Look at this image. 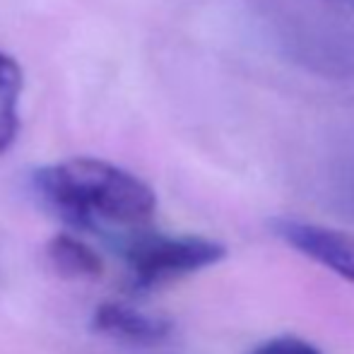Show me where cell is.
Segmentation results:
<instances>
[{"mask_svg":"<svg viewBox=\"0 0 354 354\" xmlns=\"http://www.w3.org/2000/svg\"><path fill=\"white\" fill-rule=\"evenodd\" d=\"M32 188L58 219L118 243L147 229L157 212V196L149 183L97 157L46 164L34 171Z\"/></svg>","mask_w":354,"mask_h":354,"instance_id":"6da1fadb","label":"cell"},{"mask_svg":"<svg viewBox=\"0 0 354 354\" xmlns=\"http://www.w3.org/2000/svg\"><path fill=\"white\" fill-rule=\"evenodd\" d=\"M121 253L126 258L131 287L136 292H152L217 266L227 258V246L222 241L193 234L171 236L142 229L121 243Z\"/></svg>","mask_w":354,"mask_h":354,"instance_id":"7a4b0ae2","label":"cell"},{"mask_svg":"<svg viewBox=\"0 0 354 354\" xmlns=\"http://www.w3.org/2000/svg\"><path fill=\"white\" fill-rule=\"evenodd\" d=\"M270 229L287 246L311 258L313 263L328 268L337 277H345L354 284V236L347 232L306 219L277 217L270 219Z\"/></svg>","mask_w":354,"mask_h":354,"instance_id":"3957f363","label":"cell"},{"mask_svg":"<svg viewBox=\"0 0 354 354\" xmlns=\"http://www.w3.org/2000/svg\"><path fill=\"white\" fill-rule=\"evenodd\" d=\"M92 330L123 345L154 347L171 337L174 323L123 301H106L92 313Z\"/></svg>","mask_w":354,"mask_h":354,"instance_id":"277c9868","label":"cell"},{"mask_svg":"<svg viewBox=\"0 0 354 354\" xmlns=\"http://www.w3.org/2000/svg\"><path fill=\"white\" fill-rule=\"evenodd\" d=\"M46 261L66 280H94L104 272L99 253L68 232L56 234L46 243Z\"/></svg>","mask_w":354,"mask_h":354,"instance_id":"5b68a950","label":"cell"},{"mask_svg":"<svg viewBox=\"0 0 354 354\" xmlns=\"http://www.w3.org/2000/svg\"><path fill=\"white\" fill-rule=\"evenodd\" d=\"M24 75L12 56L0 51V154H5L19 133V97Z\"/></svg>","mask_w":354,"mask_h":354,"instance_id":"8992f818","label":"cell"},{"mask_svg":"<svg viewBox=\"0 0 354 354\" xmlns=\"http://www.w3.org/2000/svg\"><path fill=\"white\" fill-rule=\"evenodd\" d=\"M251 354H323V352L316 345H311L308 340H304V337L280 335L261 342Z\"/></svg>","mask_w":354,"mask_h":354,"instance_id":"52a82bcc","label":"cell"},{"mask_svg":"<svg viewBox=\"0 0 354 354\" xmlns=\"http://www.w3.org/2000/svg\"><path fill=\"white\" fill-rule=\"evenodd\" d=\"M337 191V203L350 217H354V167L350 169V174L340 176V183L335 186Z\"/></svg>","mask_w":354,"mask_h":354,"instance_id":"ba28073f","label":"cell"},{"mask_svg":"<svg viewBox=\"0 0 354 354\" xmlns=\"http://www.w3.org/2000/svg\"><path fill=\"white\" fill-rule=\"evenodd\" d=\"M330 3H337V5H342V8H352L354 10V0H330Z\"/></svg>","mask_w":354,"mask_h":354,"instance_id":"9c48e42d","label":"cell"}]
</instances>
